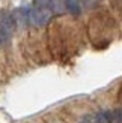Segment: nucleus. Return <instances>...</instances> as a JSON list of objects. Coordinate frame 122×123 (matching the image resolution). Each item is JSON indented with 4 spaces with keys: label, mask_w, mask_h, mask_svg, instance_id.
Masks as SVG:
<instances>
[{
    "label": "nucleus",
    "mask_w": 122,
    "mask_h": 123,
    "mask_svg": "<svg viewBox=\"0 0 122 123\" xmlns=\"http://www.w3.org/2000/svg\"><path fill=\"white\" fill-rule=\"evenodd\" d=\"M51 18V9L45 6H32L29 12V23L35 27H42L50 21Z\"/></svg>",
    "instance_id": "obj_1"
},
{
    "label": "nucleus",
    "mask_w": 122,
    "mask_h": 123,
    "mask_svg": "<svg viewBox=\"0 0 122 123\" xmlns=\"http://www.w3.org/2000/svg\"><path fill=\"white\" fill-rule=\"evenodd\" d=\"M0 29L9 36L12 35V32H14L15 20H14V17L11 14H8V12H2V14H0Z\"/></svg>",
    "instance_id": "obj_2"
},
{
    "label": "nucleus",
    "mask_w": 122,
    "mask_h": 123,
    "mask_svg": "<svg viewBox=\"0 0 122 123\" xmlns=\"http://www.w3.org/2000/svg\"><path fill=\"white\" fill-rule=\"evenodd\" d=\"M29 12H30V8H27V6H20V8L14 12L15 24L24 26L26 23H29Z\"/></svg>",
    "instance_id": "obj_3"
},
{
    "label": "nucleus",
    "mask_w": 122,
    "mask_h": 123,
    "mask_svg": "<svg viewBox=\"0 0 122 123\" xmlns=\"http://www.w3.org/2000/svg\"><path fill=\"white\" fill-rule=\"evenodd\" d=\"M89 123H112L110 119H108L107 113H96L95 116H92V117L88 119Z\"/></svg>",
    "instance_id": "obj_4"
},
{
    "label": "nucleus",
    "mask_w": 122,
    "mask_h": 123,
    "mask_svg": "<svg viewBox=\"0 0 122 123\" xmlns=\"http://www.w3.org/2000/svg\"><path fill=\"white\" fill-rule=\"evenodd\" d=\"M66 9H68L71 14H80V0H65Z\"/></svg>",
    "instance_id": "obj_5"
},
{
    "label": "nucleus",
    "mask_w": 122,
    "mask_h": 123,
    "mask_svg": "<svg viewBox=\"0 0 122 123\" xmlns=\"http://www.w3.org/2000/svg\"><path fill=\"white\" fill-rule=\"evenodd\" d=\"M112 123H122V110H116L112 114H107Z\"/></svg>",
    "instance_id": "obj_6"
},
{
    "label": "nucleus",
    "mask_w": 122,
    "mask_h": 123,
    "mask_svg": "<svg viewBox=\"0 0 122 123\" xmlns=\"http://www.w3.org/2000/svg\"><path fill=\"white\" fill-rule=\"evenodd\" d=\"M50 8L54 12H62V8H63L62 0H50Z\"/></svg>",
    "instance_id": "obj_7"
},
{
    "label": "nucleus",
    "mask_w": 122,
    "mask_h": 123,
    "mask_svg": "<svg viewBox=\"0 0 122 123\" xmlns=\"http://www.w3.org/2000/svg\"><path fill=\"white\" fill-rule=\"evenodd\" d=\"M9 38H11V36H9V35H6V33L3 32V30L0 29V47H2V45H5L6 42L9 41Z\"/></svg>",
    "instance_id": "obj_8"
},
{
    "label": "nucleus",
    "mask_w": 122,
    "mask_h": 123,
    "mask_svg": "<svg viewBox=\"0 0 122 123\" xmlns=\"http://www.w3.org/2000/svg\"><path fill=\"white\" fill-rule=\"evenodd\" d=\"M80 123H89V122H88V120H83V122H80Z\"/></svg>",
    "instance_id": "obj_9"
}]
</instances>
